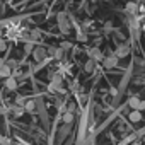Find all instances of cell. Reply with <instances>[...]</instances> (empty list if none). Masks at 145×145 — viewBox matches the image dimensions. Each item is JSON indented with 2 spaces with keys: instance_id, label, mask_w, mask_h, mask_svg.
<instances>
[{
  "instance_id": "cell-1",
  "label": "cell",
  "mask_w": 145,
  "mask_h": 145,
  "mask_svg": "<svg viewBox=\"0 0 145 145\" xmlns=\"http://www.w3.org/2000/svg\"><path fill=\"white\" fill-rule=\"evenodd\" d=\"M33 58H34L38 63H43V61L48 58V51H46L44 48L38 46V48H34V50H33Z\"/></svg>"
},
{
  "instance_id": "cell-2",
  "label": "cell",
  "mask_w": 145,
  "mask_h": 145,
  "mask_svg": "<svg viewBox=\"0 0 145 145\" xmlns=\"http://www.w3.org/2000/svg\"><path fill=\"white\" fill-rule=\"evenodd\" d=\"M58 27H60V31L65 33V34L70 31V24H68V21H67V14H65V12L58 14Z\"/></svg>"
},
{
  "instance_id": "cell-3",
  "label": "cell",
  "mask_w": 145,
  "mask_h": 145,
  "mask_svg": "<svg viewBox=\"0 0 145 145\" xmlns=\"http://www.w3.org/2000/svg\"><path fill=\"white\" fill-rule=\"evenodd\" d=\"M118 58H125V56H128L130 55V44L128 43H123V44H120L118 48H116V53H114Z\"/></svg>"
},
{
  "instance_id": "cell-4",
  "label": "cell",
  "mask_w": 145,
  "mask_h": 145,
  "mask_svg": "<svg viewBox=\"0 0 145 145\" xmlns=\"http://www.w3.org/2000/svg\"><path fill=\"white\" fill-rule=\"evenodd\" d=\"M103 65H104L106 68H114V67L118 65V56H116V55H108V56H104Z\"/></svg>"
},
{
  "instance_id": "cell-5",
  "label": "cell",
  "mask_w": 145,
  "mask_h": 145,
  "mask_svg": "<svg viewBox=\"0 0 145 145\" xmlns=\"http://www.w3.org/2000/svg\"><path fill=\"white\" fill-rule=\"evenodd\" d=\"M89 56H91L94 61H103V60H104V55H103V51H101L99 48H92V50L89 51Z\"/></svg>"
},
{
  "instance_id": "cell-6",
  "label": "cell",
  "mask_w": 145,
  "mask_h": 145,
  "mask_svg": "<svg viewBox=\"0 0 145 145\" xmlns=\"http://www.w3.org/2000/svg\"><path fill=\"white\" fill-rule=\"evenodd\" d=\"M12 75V68L7 65V63H2L0 65V77L2 79H7V77H10Z\"/></svg>"
},
{
  "instance_id": "cell-7",
  "label": "cell",
  "mask_w": 145,
  "mask_h": 145,
  "mask_svg": "<svg viewBox=\"0 0 145 145\" xmlns=\"http://www.w3.org/2000/svg\"><path fill=\"white\" fill-rule=\"evenodd\" d=\"M5 87H7V91H16V87H17V79H16L14 75L7 77V79H5Z\"/></svg>"
},
{
  "instance_id": "cell-8",
  "label": "cell",
  "mask_w": 145,
  "mask_h": 145,
  "mask_svg": "<svg viewBox=\"0 0 145 145\" xmlns=\"http://www.w3.org/2000/svg\"><path fill=\"white\" fill-rule=\"evenodd\" d=\"M128 116H130V121H131V123H138V121H142V111H138V109H133Z\"/></svg>"
},
{
  "instance_id": "cell-9",
  "label": "cell",
  "mask_w": 145,
  "mask_h": 145,
  "mask_svg": "<svg viewBox=\"0 0 145 145\" xmlns=\"http://www.w3.org/2000/svg\"><path fill=\"white\" fill-rule=\"evenodd\" d=\"M24 109H26L27 113H34V111H36V101H34V99H27L26 104H24Z\"/></svg>"
},
{
  "instance_id": "cell-10",
  "label": "cell",
  "mask_w": 145,
  "mask_h": 145,
  "mask_svg": "<svg viewBox=\"0 0 145 145\" xmlns=\"http://www.w3.org/2000/svg\"><path fill=\"white\" fill-rule=\"evenodd\" d=\"M96 63H97V61H94L92 58H89V60L86 61V65H84V70L87 72V74H91V72H94V68H96Z\"/></svg>"
},
{
  "instance_id": "cell-11",
  "label": "cell",
  "mask_w": 145,
  "mask_h": 145,
  "mask_svg": "<svg viewBox=\"0 0 145 145\" xmlns=\"http://www.w3.org/2000/svg\"><path fill=\"white\" fill-rule=\"evenodd\" d=\"M138 104H140V97H138V96H131V97L128 99V106H130L131 109H138Z\"/></svg>"
},
{
  "instance_id": "cell-12",
  "label": "cell",
  "mask_w": 145,
  "mask_h": 145,
  "mask_svg": "<svg viewBox=\"0 0 145 145\" xmlns=\"http://www.w3.org/2000/svg\"><path fill=\"white\" fill-rule=\"evenodd\" d=\"M125 10H126L128 14H131V16H133V14H137V10H138V5H137L135 2H128V4H126V7H125Z\"/></svg>"
},
{
  "instance_id": "cell-13",
  "label": "cell",
  "mask_w": 145,
  "mask_h": 145,
  "mask_svg": "<svg viewBox=\"0 0 145 145\" xmlns=\"http://www.w3.org/2000/svg\"><path fill=\"white\" fill-rule=\"evenodd\" d=\"M63 123H65V125H68V126L74 123V113L65 111V113H63Z\"/></svg>"
},
{
  "instance_id": "cell-14",
  "label": "cell",
  "mask_w": 145,
  "mask_h": 145,
  "mask_svg": "<svg viewBox=\"0 0 145 145\" xmlns=\"http://www.w3.org/2000/svg\"><path fill=\"white\" fill-rule=\"evenodd\" d=\"M10 111H12V114H14L16 118H21V116L24 114V111H26V109H24V108H21V106H12V109H10Z\"/></svg>"
},
{
  "instance_id": "cell-15",
  "label": "cell",
  "mask_w": 145,
  "mask_h": 145,
  "mask_svg": "<svg viewBox=\"0 0 145 145\" xmlns=\"http://www.w3.org/2000/svg\"><path fill=\"white\" fill-rule=\"evenodd\" d=\"M61 82H63V77L60 74H55L51 77V86H61Z\"/></svg>"
},
{
  "instance_id": "cell-16",
  "label": "cell",
  "mask_w": 145,
  "mask_h": 145,
  "mask_svg": "<svg viewBox=\"0 0 145 145\" xmlns=\"http://www.w3.org/2000/svg\"><path fill=\"white\" fill-rule=\"evenodd\" d=\"M63 48H55V53H53V58H56V60H61V56H63Z\"/></svg>"
},
{
  "instance_id": "cell-17",
  "label": "cell",
  "mask_w": 145,
  "mask_h": 145,
  "mask_svg": "<svg viewBox=\"0 0 145 145\" xmlns=\"http://www.w3.org/2000/svg\"><path fill=\"white\" fill-rule=\"evenodd\" d=\"M29 34H31V39H41V31L39 29H33Z\"/></svg>"
},
{
  "instance_id": "cell-18",
  "label": "cell",
  "mask_w": 145,
  "mask_h": 145,
  "mask_svg": "<svg viewBox=\"0 0 145 145\" xmlns=\"http://www.w3.org/2000/svg\"><path fill=\"white\" fill-rule=\"evenodd\" d=\"M24 50H26V53H33V50H34V48H33V43H31V41H29V43H26Z\"/></svg>"
},
{
  "instance_id": "cell-19",
  "label": "cell",
  "mask_w": 145,
  "mask_h": 145,
  "mask_svg": "<svg viewBox=\"0 0 145 145\" xmlns=\"http://www.w3.org/2000/svg\"><path fill=\"white\" fill-rule=\"evenodd\" d=\"M75 108H77V104H75V103H70V104H68V108H67V111H68V113H74V111H75Z\"/></svg>"
},
{
  "instance_id": "cell-20",
  "label": "cell",
  "mask_w": 145,
  "mask_h": 145,
  "mask_svg": "<svg viewBox=\"0 0 145 145\" xmlns=\"http://www.w3.org/2000/svg\"><path fill=\"white\" fill-rule=\"evenodd\" d=\"M7 65H9L10 68H14V67H17V61H16V60H9V61H7Z\"/></svg>"
},
{
  "instance_id": "cell-21",
  "label": "cell",
  "mask_w": 145,
  "mask_h": 145,
  "mask_svg": "<svg viewBox=\"0 0 145 145\" xmlns=\"http://www.w3.org/2000/svg\"><path fill=\"white\" fill-rule=\"evenodd\" d=\"M145 109V101H142L140 99V104H138V111H143Z\"/></svg>"
},
{
  "instance_id": "cell-22",
  "label": "cell",
  "mask_w": 145,
  "mask_h": 145,
  "mask_svg": "<svg viewBox=\"0 0 145 145\" xmlns=\"http://www.w3.org/2000/svg\"><path fill=\"white\" fill-rule=\"evenodd\" d=\"M4 50H5V41L0 39V51H4Z\"/></svg>"
},
{
  "instance_id": "cell-23",
  "label": "cell",
  "mask_w": 145,
  "mask_h": 145,
  "mask_svg": "<svg viewBox=\"0 0 145 145\" xmlns=\"http://www.w3.org/2000/svg\"><path fill=\"white\" fill-rule=\"evenodd\" d=\"M79 39H80V41H86V39H87V36H86V34H82V33H80V34H79Z\"/></svg>"
},
{
  "instance_id": "cell-24",
  "label": "cell",
  "mask_w": 145,
  "mask_h": 145,
  "mask_svg": "<svg viewBox=\"0 0 145 145\" xmlns=\"http://www.w3.org/2000/svg\"><path fill=\"white\" fill-rule=\"evenodd\" d=\"M17 104H19V106H21V104H26V103H24V97H19V99H17Z\"/></svg>"
},
{
  "instance_id": "cell-25",
  "label": "cell",
  "mask_w": 145,
  "mask_h": 145,
  "mask_svg": "<svg viewBox=\"0 0 145 145\" xmlns=\"http://www.w3.org/2000/svg\"><path fill=\"white\" fill-rule=\"evenodd\" d=\"M61 48L67 50V48H70V44H68V43H61Z\"/></svg>"
},
{
  "instance_id": "cell-26",
  "label": "cell",
  "mask_w": 145,
  "mask_h": 145,
  "mask_svg": "<svg viewBox=\"0 0 145 145\" xmlns=\"http://www.w3.org/2000/svg\"><path fill=\"white\" fill-rule=\"evenodd\" d=\"M0 7H2V2H0Z\"/></svg>"
}]
</instances>
